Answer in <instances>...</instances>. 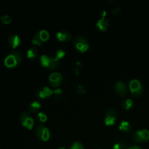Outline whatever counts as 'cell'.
Masks as SVG:
<instances>
[{"instance_id":"cell-1","label":"cell","mask_w":149,"mask_h":149,"mask_svg":"<svg viewBox=\"0 0 149 149\" xmlns=\"http://www.w3.org/2000/svg\"><path fill=\"white\" fill-rule=\"evenodd\" d=\"M23 56L22 53L17 49L10 51L5 57L3 63L8 68L16 67L22 61Z\"/></svg>"},{"instance_id":"cell-2","label":"cell","mask_w":149,"mask_h":149,"mask_svg":"<svg viewBox=\"0 0 149 149\" xmlns=\"http://www.w3.org/2000/svg\"><path fill=\"white\" fill-rule=\"evenodd\" d=\"M40 64L45 69L52 70L55 69L59 66V60L53 56L42 54L40 56L39 59Z\"/></svg>"},{"instance_id":"cell-3","label":"cell","mask_w":149,"mask_h":149,"mask_svg":"<svg viewBox=\"0 0 149 149\" xmlns=\"http://www.w3.org/2000/svg\"><path fill=\"white\" fill-rule=\"evenodd\" d=\"M76 49L80 52H84L89 48V44L86 38L82 36H76L73 39Z\"/></svg>"},{"instance_id":"cell-4","label":"cell","mask_w":149,"mask_h":149,"mask_svg":"<svg viewBox=\"0 0 149 149\" xmlns=\"http://www.w3.org/2000/svg\"><path fill=\"white\" fill-rule=\"evenodd\" d=\"M129 88L131 95L133 97H140L143 92L142 85L139 80L137 79H132L130 81L129 84Z\"/></svg>"},{"instance_id":"cell-5","label":"cell","mask_w":149,"mask_h":149,"mask_svg":"<svg viewBox=\"0 0 149 149\" xmlns=\"http://www.w3.org/2000/svg\"><path fill=\"white\" fill-rule=\"evenodd\" d=\"M19 120L22 125L29 129H31L34 125V119L28 111L22 112L19 116Z\"/></svg>"},{"instance_id":"cell-6","label":"cell","mask_w":149,"mask_h":149,"mask_svg":"<svg viewBox=\"0 0 149 149\" xmlns=\"http://www.w3.org/2000/svg\"><path fill=\"white\" fill-rule=\"evenodd\" d=\"M133 141L137 143H143L149 140V130L147 129H140L134 131L132 135Z\"/></svg>"},{"instance_id":"cell-7","label":"cell","mask_w":149,"mask_h":149,"mask_svg":"<svg viewBox=\"0 0 149 149\" xmlns=\"http://www.w3.org/2000/svg\"><path fill=\"white\" fill-rule=\"evenodd\" d=\"M34 133L38 139L44 141L48 140L50 137L49 129L42 124H40L36 127Z\"/></svg>"},{"instance_id":"cell-8","label":"cell","mask_w":149,"mask_h":149,"mask_svg":"<svg viewBox=\"0 0 149 149\" xmlns=\"http://www.w3.org/2000/svg\"><path fill=\"white\" fill-rule=\"evenodd\" d=\"M117 118V112L113 108H108L104 115V122L107 126H112L115 124Z\"/></svg>"},{"instance_id":"cell-9","label":"cell","mask_w":149,"mask_h":149,"mask_svg":"<svg viewBox=\"0 0 149 149\" xmlns=\"http://www.w3.org/2000/svg\"><path fill=\"white\" fill-rule=\"evenodd\" d=\"M109 26V20L106 17V12L103 11L101 14V17L95 24L97 29L99 31H104L107 30Z\"/></svg>"},{"instance_id":"cell-10","label":"cell","mask_w":149,"mask_h":149,"mask_svg":"<svg viewBox=\"0 0 149 149\" xmlns=\"http://www.w3.org/2000/svg\"><path fill=\"white\" fill-rule=\"evenodd\" d=\"M63 81L62 74L58 72H54L48 76V82L53 87L59 86Z\"/></svg>"},{"instance_id":"cell-11","label":"cell","mask_w":149,"mask_h":149,"mask_svg":"<svg viewBox=\"0 0 149 149\" xmlns=\"http://www.w3.org/2000/svg\"><path fill=\"white\" fill-rule=\"evenodd\" d=\"M54 93V90L51 89L48 86H43L38 88L36 93V95L38 98L44 99L51 95Z\"/></svg>"},{"instance_id":"cell-12","label":"cell","mask_w":149,"mask_h":149,"mask_svg":"<svg viewBox=\"0 0 149 149\" xmlns=\"http://www.w3.org/2000/svg\"><path fill=\"white\" fill-rule=\"evenodd\" d=\"M115 92L119 96L123 97L128 93V89L126 84L122 81H118L114 85Z\"/></svg>"},{"instance_id":"cell-13","label":"cell","mask_w":149,"mask_h":149,"mask_svg":"<svg viewBox=\"0 0 149 149\" xmlns=\"http://www.w3.org/2000/svg\"><path fill=\"white\" fill-rule=\"evenodd\" d=\"M7 42L10 47L16 48L20 45L21 38L17 34L12 33L8 37Z\"/></svg>"},{"instance_id":"cell-14","label":"cell","mask_w":149,"mask_h":149,"mask_svg":"<svg viewBox=\"0 0 149 149\" xmlns=\"http://www.w3.org/2000/svg\"><path fill=\"white\" fill-rule=\"evenodd\" d=\"M56 38L60 41H69L72 38V34L68 31L62 30L56 33Z\"/></svg>"},{"instance_id":"cell-15","label":"cell","mask_w":149,"mask_h":149,"mask_svg":"<svg viewBox=\"0 0 149 149\" xmlns=\"http://www.w3.org/2000/svg\"><path fill=\"white\" fill-rule=\"evenodd\" d=\"M118 128L123 133H129L132 131V127L130 123L126 120H122L119 125Z\"/></svg>"},{"instance_id":"cell-16","label":"cell","mask_w":149,"mask_h":149,"mask_svg":"<svg viewBox=\"0 0 149 149\" xmlns=\"http://www.w3.org/2000/svg\"><path fill=\"white\" fill-rule=\"evenodd\" d=\"M26 56L30 60L35 59L38 56V50L35 47H30L26 51Z\"/></svg>"},{"instance_id":"cell-17","label":"cell","mask_w":149,"mask_h":149,"mask_svg":"<svg viewBox=\"0 0 149 149\" xmlns=\"http://www.w3.org/2000/svg\"><path fill=\"white\" fill-rule=\"evenodd\" d=\"M41 107V104L38 100H33L31 101L29 105V110L31 112H36L38 111Z\"/></svg>"},{"instance_id":"cell-18","label":"cell","mask_w":149,"mask_h":149,"mask_svg":"<svg viewBox=\"0 0 149 149\" xmlns=\"http://www.w3.org/2000/svg\"><path fill=\"white\" fill-rule=\"evenodd\" d=\"M36 34L37 35V36L39 37V38L42 42L47 41L49 38V32L44 29H41L38 31Z\"/></svg>"},{"instance_id":"cell-19","label":"cell","mask_w":149,"mask_h":149,"mask_svg":"<svg viewBox=\"0 0 149 149\" xmlns=\"http://www.w3.org/2000/svg\"><path fill=\"white\" fill-rule=\"evenodd\" d=\"M134 105L133 101L129 98H125L121 102V107L125 110H129L131 109Z\"/></svg>"},{"instance_id":"cell-20","label":"cell","mask_w":149,"mask_h":149,"mask_svg":"<svg viewBox=\"0 0 149 149\" xmlns=\"http://www.w3.org/2000/svg\"><path fill=\"white\" fill-rule=\"evenodd\" d=\"M36 119L38 122L43 123L45 122L47 119V115L42 111H40L37 113L36 115Z\"/></svg>"},{"instance_id":"cell-21","label":"cell","mask_w":149,"mask_h":149,"mask_svg":"<svg viewBox=\"0 0 149 149\" xmlns=\"http://www.w3.org/2000/svg\"><path fill=\"white\" fill-rule=\"evenodd\" d=\"M113 149H126V146L123 141L117 140L113 144Z\"/></svg>"},{"instance_id":"cell-22","label":"cell","mask_w":149,"mask_h":149,"mask_svg":"<svg viewBox=\"0 0 149 149\" xmlns=\"http://www.w3.org/2000/svg\"><path fill=\"white\" fill-rule=\"evenodd\" d=\"M0 20L4 24H9L12 21V17L9 15L5 14L0 17Z\"/></svg>"},{"instance_id":"cell-23","label":"cell","mask_w":149,"mask_h":149,"mask_svg":"<svg viewBox=\"0 0 149 149\" xmlns=\"http://www.w3.org/2000/svg\"><path fill=\"white\" fill-rule=\"evenodd\" d=\"M65 54H66V52H65V50H64L63 49H62V48H59V49H58L56 51V55H55V57L58 60H59V59L63 58V57L65 56Z\"/></svg>"},{"instance_id":"cell-24","label":"cell","mask_w":149,"mask_h":149,"mask_svg":"<svg viewBox=\"0 0 149 149\" xmlns=\"http://www.w3.org/2000/svg\"><path fill=\"white\" fill-rule=\"evenodd\" d=\"M31 42L33 44H35L36 45H38V46H41V44H42V42L40 40V39L39 38V37L37 36V35L36 34H35L31 40Z\"/></svg>"},{"instance_id":"cell-25","label":"cell","mask_w":149,"mask_h":149,"mask_svg":"<svg viewBox=\"0 0 149 149\" xmlns=\"http://www.w3.org/2000/svg\"><path fill=\"white\" fill-rule=\"evenodd\" d=\"M69 149H84V147L80 141H75L73 143Z\"/></svg>"},{"instance_id":"cell-26","label":"cell","mask_w":149,"mask_h":149,"mask_svg":"<svg viewBox=\"0 0 149 149\" xmlns=\"http://www.w3.org/2000/svg\"><path fill=\"white\" fill-rule=\"evenodd\" d=\"M111 12L112 13L113 15L114 16H118L119 15L120 12H121V8L118 5L117 6H116L115 8H114L112 10H111Z\"/></svg>"},{"instance_id":"cell-27","label":"cell","mask_w":149,"mask_h":149,"mask_svg":"<svg viewBox=\"0 0 149 149\" xmlns=\"http://www.w3.org/2000/svg\"><path fill=\"white\" fill-rule=\"evenodd\" d=\"M77 88V91L79 92V93L83 94V93H84L86 92L85 87L84 86H83L82 85H81V84H78L77 85V88Z\"/></svg>"},{"instance_id":"cell-28","label":"cell","mask_w":149,"mask_h":149,"mask_svg":"<svg viewBox=\"0 0 149 149\" xmlns=\"http://www.w3.org/2000/svg\"><path fill=\"white\" fill-rule=\"evenodd\" d=\"M56 95H60L62 93V90L60 88H56L54 90V93Z\"/></svg>"},{"instance_id":"cell-29","label":"cell","mask_w":149,"mask_h":149,"mask_svg":"<svg viewBox=\"0 0 149 149\" xmlns=\"http://www.w3.org/2000/svg\"><path fill=\"white\" fill-rule=\"evenodd\" d=\"M126 149H143V148L139 146H131Z\"/></svg>"},{"instance_id":"cell-30","label":"cell","mask_w":149,"mask_h":149,"mask_svg":"<svg viewBox=\"0 0 149 149\" xmlns=\"http://www.w3.org/2000/svg\"><path fill=\"white\" fill-rule=\"evenodd\" d=\"M58 149H65L64 147H60V148H59Z\"/></svg>"},{"instance_id":"cell-31","label":"cell","mask_w":149,"mask_h":149,"mask_svg":"<svg viewBox=\"0 0 149 149\" xmlns=\"http://www.w3.org/2000/svg\"><path fill=\"white\" fill-rule=\"evenodd\" d=\"M96 149H102V148H101V147H97Z\"/></svg>"}]
</instances>
